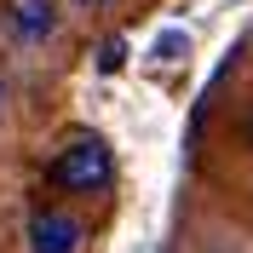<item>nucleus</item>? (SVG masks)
<instances>
[{
    "label": "nucleus",
    "mask_w": 253,
    "mask_h": 253,
    "mask_svg": "<svg viewBox=\"0 0 253 253\" xmlns=\"http://www.w3.org/2000/svg\"><path fill=\"white\" fill-rule=\"evenodd\" d=\"M0 104H6V81H0Z\"/></svg>",
    "instance_id": "obj_6"
},
{
    "label": "nucleus",
    "mask_w": 253,
    "mask_h": 253,
    "mask_svg": "<svg viewBox=\"0 0 253 253\" xmlns=\"http://www.w3.org/2000/svg\"><path fill=\"white\" fill-rule=\"evenodd\" d=\"M86 242V224L63 207H41L29 219V253H81Z\"/></svg>",
    "instance_id": "obj_2"
},
{
    "label": "nucleus",
    "mask_w": 253,
    "mask_h": 253,
    "mask_svg": "<svg viewBox=\"0 0 253 253\" xmlns=\"http://www.w3.org/2000/svg\"><path fill=\"white\" fill-rule=\"evenodd\" d=\"M6 29L23 46H41L58 35V0H6Z\"/></svg>",
    "instance_id": "obj_3"
},
{
    "label": "nucleus",
    "mask_w": 253,
    "mask_h": 253,
    "mask_svg": "<svg viewBox=\"0 0 253 253\" xmlns=\"http://www.w3.org/2000/svg\"><path fill=\"white\" fill-rule=\"evenodd\" d=\"M75 6H86V12H98V6H110V0H75Z\"/></svg>",
    "instance_id": "obj_5"
},
{
    "label": "nucleus",
    "mask_w": 253,
    "mask_h": 253,
    "mask_svg": "<svg viewBox=\"0 0 253 253\" xmlns=\"http://www.w3.org/2000/svg\"><path fill=\"white\" fill-rule=\"evenodd\" d=\"M121 52H126L121 41H110V46H104V69H121Z\"/></svg>",
    "instance_id": "obj_4"
},
{
    "label": "nucleus",
    "mask_w": 253,
    "mask_h": 253,
    "mask_svg": "<svg viewBox=\"0 0 253 253\" xmlns=\"http://www.w3.org/2000/svg\"><path fill=\"white\" fill-rule=\"evenodd\" d=\"M115 178V161H110V144L98 132H81V138L63 144V156L52 161V184L69 190V196H98V190Z\"/></svg>",
    "instance_id": "obj_1"
}]
</instances>
